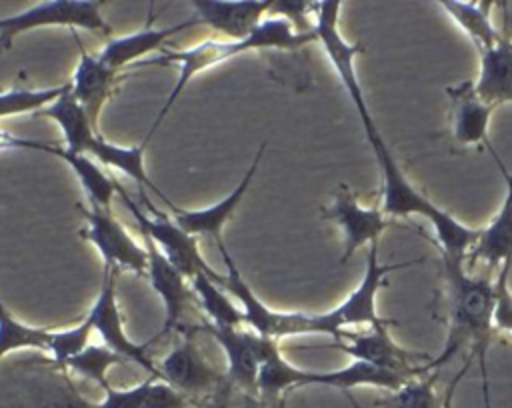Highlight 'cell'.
<instances>
[{"mask_svg":"<svg viewBox=\"0 0 512 408\" xmlns=\"http://www.w3.org/2000/svg\"><path fill=\"white\" fill-rule=\"evenodd\" d=\"M512 268L502 266L496 278V298H494V314L492 324L494 330L512 334V292L508 288V276Z\"/></svg>","mask_w":512,"mask_h":408,"instance_id":"obj_34","label":"cell"},{"mask_svg":"<svg viewBox=\"0 0 512 408\" xmlns=\"http://www.w3.org/2000/svg\"><path fill=\"white\" fill-rule=\"evenodd\" d=\"M274 2H224V0H192L196 18L200 24H208L212 30L226 36V40H244L248 38L258 24L264 20V14L270 12Z\"/></svg>","mask_w":512,"mask_h":408,"instance_id":"obj_17","label":"cell"},{"mask_svg":"<svg viewBox=\"0 0 512 408\" xmlns=\"http://www.w3.org/2000/svg\"><path fill=\"white\" fill-rule=\"evenodd\" d=\"M116 274H118V268L104 266L100 292L86 316L92 320L94 332H98V336L102 338L106 348L116 352L120 358L138 364L140 368H144L148 372V376L160 378L158 364L148 354V346L152 344V340L146 344H136L124 332L122 314H120L118 300H116Z\"/></svg>","mask_w":512,"mask_h":408,"instance_id":"obj_8","label":"cell"},{"mask_svg":"<svg viewBox=\"0 0 512 408\" xmlns=\"http://www.w3.org/2000/svg\"><path fill=\"white\" fill-rule=\"evenodd\" d=\"M74 40L78 42V48H80V60H78L76 70L70 80V92L84 106V110L90 116L92 126L96 128L98 114L112 92L118 72L112 70L110 66H106L98 58V54H88L76 32H74Z\"/></svg>","mask_w":512,"mask_h":408,"instance_id":"obj_19","label":"cell"},{"mask_svg":"<svg viewBox=\"0 0 512 408\" xmlns=\"http://www.w3.org/2000/svg\"><path fill=\"white\" fill-rule=\"evenodd\" d=\"M34 116L50 118L60 126V132L64 136V148L76 154H86L90 142L98 134L96 128L90 122L88 112L84 106L72 96L70 90H66L62 96H58L54 102L46 104Z\"/></svg>","mask_w":512,"mask_h":408,"instance_id":"obj_23","label":"cell"},{"mask_svg":"<svg viewBox=\"0 0 512 408\" xmlns=\"http://www.w3.org/2000/svg\"><path fill=\"white\" fill-rule=\"evenodd\" d=\"M452 108V134L456 144L478 146L490 144L488 124L494 106L486 104L474 88V82H460L446 88Z\"/></svg>","mask_w":512,"mask_h":408,"instance_id":"obj_18","label":"cell"},{"mask_svg":"<svg viewBox=\"0 0 512 408\" xmlns=\"http://www.w3.org/2000/svg\"><path fill=\"white\" fill-rule=\"evenodd\" d=\"M104 398L96 408H188V398L156 376L132 388H112L106 384Z\"/></svg>","mask_w":512,"mask_h":408,"instance_id":"obj_22","label":"cell"},{"mask_svg":"<svg viewBox=\"0 0 512 408\" xmlns=\"http://www.w3.org/2000/svg\"><path fill=\"white\" fill-rule=\"evenodd\" d=\"M264 148L266 144H260L252 164L248 166L246 174L242 176V180L238 182V186L228 194L224 196L220 202L208 206V208H200V210H182L178 208L176 204H170L168 210L172 212V218L174 222L188 234L192 236H210L216 244L222 242V228L226 224V220L234 214V210L238 208L240 200L244 198V194L248 192L250 188V182L260 166V160H262V154H264Z\"/></svg>","mask_w":512,"mask_h":408,"instance_id":"obj_15","label":"cell"},{"mask_svg":"<svg viewBox=\"0 0 512 408\" xmlns=\"http://www.w3.org/2000/svg\"><path fill=\"white\" fill-rule=\"evenodd\" d=\"M334 346L352 356L354 360L394 372L406 380L424 374L422 366L412 364L422 356L402 350L388 334V326L368 328L362 334H344V338L338 340Z\"/></svg>","mask_w":512,"mask_h":408,"instance_id":"obj_12","label":"cell"},{"mask_svg":"<svg viewBox=\"0 0 512 408\" xmlns=\"http://www.w3.org/2000/svg\"><path fill=\"white\" fill-rule=\"evenodd\" d=\"M366 140L376 156L380 172V196H382V214L386 216H422L426 218L436 232V242L440 254L450 260H466L470 250L476 246L482 228H472L456 220L446 210L438 208L428 200L416 186L404 176L400 164L392 156L386 140L382 138L376 122L364 128Z\"/></svg>","mask_w":512,"mask_h":408,"instance_id":"obj_2","label":"cell"},{"mask_svg":"<svg viewBox=\"0 0 512 408\" xmlns=\"http://www.w3.org/2000/svg\"><path fill=\"white\" fill-rule=\"evenodd\" d=\"M308 42H316V34L314 32H300L298 28H294V24L282 16H268L264 18L258 28L244 40H220V38H210V40H202L190 48L184 50H168L162 48L160 58L154 60H146L144 64H176L178 66V78L176 84L172 88V92L168 94L164 106L160 108L154 124L150 126L148 136L144 138V142L148 144V140L152 138V134L156 132V128L160 126V122L166 118V114L170 112V108L174 106V102L178 100V96L184 92L186 84L198 74L204 72L224 60L236 58L244 52L250 50H262V48H276V50H296L302 48Z\"/></svg>","mask_w":512,"mask_h":408,"instance_id":"obj_4","label":"cell"},{"mask_svg":"<svg viewBox=\"0 0 512 408\" xmlns=\"http://www.w3.org/2000/svg\"><path fill=\"white\" fill-rule=\"evenodd\" d=\"M438 6L446 10V14L466 32L472 44L478 48V54L492 48L504 32L492 22L490 10L492 2H456V0H440Z\"/></svg>","mask_w":512,"mask_h":408,"instance_id":"obj_25","label":"cell"},{"mask_svg":"<svg viewBox=\"0 0 512 408\" xmlns=\"http://www.w3.org/2000/svg\"><path fill=\"white\" fill-rule=\"evenodd\" d=\"M488 150L492 152L504 182H506V196L502 200V206L498 214L490 220L488 226L480 230V238L476 246L468 254V268H472L476 262H486L488 266H506L512 268V174L508 172L502 158L496 154L492 144H488Z\"/></svg>","mask_w":512,"mask_h":408,"instance_id":"obj_14","label":"cell"},{"mask_svg":"<svg viewBox=\"0 0 512 408\" xmlns=\"http://www.w3.org/2000/svg\"><path fill=\"white\" fill-rule=\"evenodd\" d=\"M324 216L334 220L344 232V252L340 262H348L352 254L380 240V234L388 228V218L380 208H364L358 204L356 194L348 186H340L334 194V200L324 208Z\"/></svg>","mask_w":512,"mask_h":408,"instance_id":"obj_11","label":"cell"},{"mask_svg":"<svg viewBox=\"0 0 512 408\" xmlns=\"http://www.w3.org/2000/svg\"><path fill=\"white\" fill-rule=\"evenodd\" d=\"M304 374L306 370L292 366L280 354V348H278L260 364L258 378H256V392H260L266 398L282 396L292 388L304 386Z\"/></svg>","mask_w":512,"mask_h":408,"instance_id":"obj_28","label":"cell"},{"mask_svg":"<svg viewBox=\"0 0 512 408\" xmlns=\"http://www.w3.org/2000/svg\"><path fill=\"white\" fill-rule=\"evenodd\" d=\"M70 90V82L52 86V88H10L0 92V118L24 114V112H38L46 104L54 102Z\"/></svg>","mask_w":512,"mask_h":408,"instance_id":"obj_31","label":"cell"},{"mask_svg":"<svg viewBox=\"0 0 512 408\" xmlns=\"http://www.w3.org/2000/svg\"><path fill=\"white\" fill-rule=\"evenodd\" d=\"M58 158H62L72 168L80 186L84 188L86 196L90 198V204L100 206L104 210H110L112 198H114V194H118V190H116L118 180L110 178L96 164V160L88 154H76V152H70L62 146L60 152H58Z\"/></svg>","mask_w":512,"mask_h":408,"instance_id":"obj_26","label":"cell"},{"mask_svg":"<svg viewBox=\"0 0 512 408\" xmlns=\"http://www.w3.org/2000/svg\"><path fill=\"white\" fill-rule=\"evenodd\" d=\"M476 94L490 106L512 102V40L502 34L500 40L480 52V74L474 80Z\"/></svg>","mask_w":512,"mask_h":408,"instance_id":"obj_21","label":"cell"},{"mask_svg":"<svg viewBox=\"0 0 512 408\" xmlns=\"http://www.w3.org/2000/svg\"><path fill=\"white\" fill-rule=\"evenodd\" d=\"M144 148H146V142L138 144V146H118V144H112L108 140H104L100 134L94 136V140L90 142L86 154L92 156L96 162L104 164V166H110L114 170H120L122 174L130 176L132 180L138 182L140 190H152L166 206H170V198L148 178L146 174V168H144Z\"/></svg>","mask_w":512,"mask_h":408,"instance_id":"obj_24","label":"cell"},{"mask_svg":"<svg viewBox=\"0 0 512 408\" xmlns=\"http://www.w3.org/2000/svg\"><path fill=\"white\" fill-rule=\"evenodd\" d=\"M444 264V284H446V312H448V332L446 342L436 360L422 366L424 372L438 368L454 358V354L470 344L472 356L486 364V350L494 332L492 314L496 298V280L480 278L468 272L466 260H450L442 256Z\"/></svg>","mask_w":512,"mask_h":408,"instance_id":"obj_3","label":"cell"},{"mask_svg":"<svg viewBox=\"0 0 512 408\" xmlns=\"http://www.w3.org/2000/svg\"><path fill=\"white\" fill-rule=\"evenodd\" d=\"M220 250V256L226 266V274L222 278V288L228 290L242 308L244 324L254 330L260 336H268L274 340H280L284 336H296V334H330L338 340L344 338L346 326H368V328H380L394 324L392 320H382L376 312V292L384 280V276L392 270L404 268V264H380L378 262V246H370L366 268L360 284L354 288V292L340 302L336 308L328 312H278L268 308L248 286V282L242 278L234 258L226 250L224 242L216 244Z\"/></svg>","mask_w":512,"mask_h":408,"instance_id":"obj_1","label":"cell"},{"mask_svg":"<svg viewBox=\"0 0 512 408\" xmlns=\"http://www.w3.org/2000/svg\"><path fill=\"white\" fill-rule=\"evenodd\" d=\"M448 408H450V406H448Z\"/></svg>","mask_w":512,"mask_h":408,"instance_id":"obj_37","label":"cell"},{"mask_svg":"<svg viewBox=\"0 0 512 408\" xmlns=\"http://www.w3.org/2000/svg\"><path fill=\"white\" fill-rule=\"evenodd\" d=\"M380 408H442L434 390V376H414L406 380L398 390L388 392L376 402ZM450 400L446 402V408Z\"/></svg>","mask_w":512,"mask_h":408,"instance_id":"obj_30","label":"cell"},{"mask_svg":"<svg viewBox=\"0 0 512 408\" xmlns=\"http://www.w3.org/2000/svg\"><path fill=\"white\" fill-rule=\"evenodd\" d=\"M342 4L340 2H316L312 4V12H314V34L316 40L322 44L324 52L328 54L344 90L348 92L362 126H368L374 122L370 108L366 104L362 86L358 82V74L354 68V58L356 54L364 52V46L360 42L350 44L348 40L342 38L340 30H338V12H340Z\"/></svg>","mask_w":512,"mask_h":408,"instance_id":"obj_7","label":"cell"},{"mask_svg":"<svg viewBox=\"0 0 512 408\" xmlns=\"http://www.w3.org/2000/svg\"><path fill=\"white\" fill-rule=\"evenodd\" d=\"M194 24H200V20L196 16L190 18V20H184L180 24L168 26V28H154L152 26V8H150L148 24L142 30H138L134 34H128V36L110 38L102 46V50L98 52V58L106 66H110L112 70L120 72V68H124L126 64H130V62H134V60H138L142 56H146L148 52L162 50V44L170 36H174V34H178V32H182V30L194 26Z\"/></svg>","mask_w":512,"mask_h":408,"instance_id":"obj_20","label":"cell"},{"mask_svg":"<svg viewBox=\"0 0 512 408\" xmlns=\"http://www.w3.org/2000/svg\"><path fill=\"white\" fill-rule=\"evenodd\" d=\"M124 362V358H120L116 352H112L106 346L100 344H88L80 354H76L66 368H70L72 372L96 382L100 388H104L106 384H110L106 380V370L114 364Z\"/></svg>","mask_w":512,"mask_h":408,"instance_id":"obj_33","label":"cell"},{"mask_svg":"<svg viewBox=\"0 0 512 408\" xmlns=\"http://www.w3.org/2000/svg\"><path fill=\"white\" fill-rule=\"evenodd\" d=\"M120 200L124 202V206L128 208V212L132 214V218L136 220V226L140 230V234L148 236L156 248L164 254V258L184 276V278H194L196 274H208L212 280H216L218 284H222V274H216L206 260L202 258V252L198 248V240L196 236L184 232L174 218H168V214L158 212L142 194L144 204L148 208V212H144L136 200L124 190V186L118 182L116 186Z\"/></svg>","mask_w":512,"mask_h":408,"instance_id":"obj_5","label":"cell"},{"mask_svg":"<svg viewBox=\"0 0 512 408\" xmlns=\"http://www.w3.org/2000/svg\"><path fill=\"white\" fill-rule=\"evenodd\" d=\"M86 218V228L80 232L86 240H90L100 252L104 266L112 268H128L136 274H146L148 270V252L140 246L126 228L116 220L112 210H104L100 206L90 204L84 208L78 204Z\"/></svg>","mask_w":512,"mask_h":408,"instance_id":"obj_9","label":"cell"},{"mask_svg":"<svg viewBox=\"0 0 512 408\" xmlns=\"http://www.w3.org/2000/svg\"><path fill=\"white\" fill-rule=\"evenodd\" d=\"M158 376L184 396L206 394L222 380V376L200 354L192 334H184V338H180L158 362Z\"/></svg>","mask_w":512,"mask_h":408,"instance_id":"obj_13","label":"cell"},{"mask_svg":"<svg viewBox=\"0 0 512 408\" xmlns=\"http://www.w3.org/2000/svg\"><path fill=\"white\" fill-rule=\"evenodd\" d=\"M92 332H94V326H92V320L88 316L72 328L50 330L46 352L52 356V360L60 368H66V364L90 344L88 338H90Z\"/></svg>","mask_w":512,"mask_h":408,"instance_id":"obj_32","label":"cell"},{"mask_svg":"<svg viewBox=\"0 0 512 408\" xmlns=\"http://www.w3.org/2000/svg\"><path fill=\"white\" fill-rule=\"evenodd\" d=\"M142 240L148 252L146 274L150 278L152 288L156 290V294L164 304V326L160 332V336H164L166 332H172L180 324L186 312V306L192 300H196V296L192 288L186 286V278L164 258V254L156 248V244L144 234H142Z\"/></svg>","mask_w":512,"mask_h":408,"instance_id":"obj_16","label":"cell"},{"mask_svg":"<svg viewBox=\"0 0 512 408\" xmlns=\"http://www.w3.org/2000/svg\"><path fill=\"white\" fill-rule=\"evenodd\" d=\"M104 2L100 0H54L40 2L12 16L0 18V52L8 50L14 38L22 32L40 26H68L84 28L96 34L110 36L112 28L102 16Z\"/></svg>","mask_w":512,"mask_h":408,"instance_id":"obj_6","label":"cell"},{"mask_svg":"<svg viewBox=\"0 0 512 408\" xmlns=\"http://www.w3.org/2000/svg\"><path fill=\"white\" fill-rule=\"evenodd\" d=\"M192 292L196 296L198 306L204 310L208 322H212L214 326L240 328V324H244L242 308L236 306L232 298L224 292V288L208 274L200 272L192 278Z\"/></svg>","mask_w":512,"mask_h":408,"instance_id":"obj_27","label":"cell"},{"mask_svg":"<svg viewBox=\"0 0 512 408\" xmlns=\"http://www.w3.org/2000/svg\"><path fill=\"white\" fill-rule=\"evenodd\" d=\"M48 338H50V330L20 322L18 318L12 316V312L0 300V360L6 354L22 348L46 350Z\"/></svg>","mask_w":512,"mask_h":408,"instance_id":"obj_29","label":"cell"},{"mask_svg":"<svg viewBox=\"0 0 512 408\" xmlns=\"http://www.w3.org/2000/svg\"><path fill=\"white\" fill-rule=\"evenodd\" d=\"M480 374H482V400H484V408H492V402H490V382H488L486 364H480Z\"/></svg>","mask_w":512,"mask_h":408,"instance_id":"obj_36","label":"cell"},{"mask_svg":"<svg viewBox=\"0 0 512 408\" xmlns=\"http://www.w3.org/2000/svg\"><path fill=\"white\" fill-rule=\"evenodd\" d=\"M60 148L62 146H52V144L30 140V138H18L10 132L0 130V152H4V150H36V152H48L52 156H58Z\"/></svg>","mask_w":512,"mask_h":408,"instance_id":"obj_35","label":"cell"},{"mask_svg":"<svg viewBox=\"0 0 512 408\" xmlns=\"http://www.w3.org/2000/svg\"><path fill=\"white\" fill-rule=\"evenodd\" d=\"M202 328L222 346L230 380H234L246 392H256L258 368L274 350H278V340L260 336L254 330L214 326L208 320H204Z\"/></svg>","mask_w":512,"mask_h":408,"instance_id":"obj_10","label":"cell"}]
</instances>
